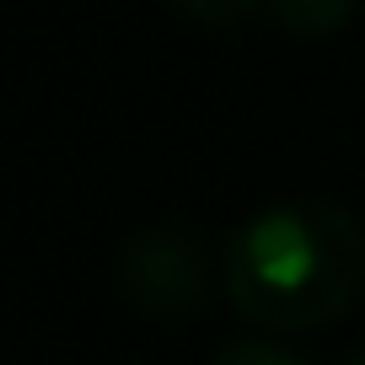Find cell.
Segmentation results:
<instances>
[{"label":"cell","instance_id":"6da1fadb","mask_svg":"<svg viewBox=\"0 0 365 365\" xmlns=\"http://www.w3.org/2000/svg\"><path fill=\"white\" fill-rule=\"evenodd\" d=\"M365 279V231L349 210L285 199L237 226L220 252L231 307L263 333H307L344 317Z\"/></svg>","mask_w":365,"mask_h":365},{"label":"cell","instance_id":"7a4b0ae2","mask_svg":"<svg viewBox=\"0 0 365 365\" xmlns=\"http://www.w3.org/2000/svg\"><path fill=\"white\" fill-rule=\"evenodd\" d=\"M118 285L150 317H188L210 296V258L182 231H145L118 258Z\"/></svg>","mask_w":365,"mask_h":365},{"label":"cell","instance_id":"3957f363","mask_svg":"<svg viewBox=\"0 0 365 365\" xmlns=\"http://www.w3.org/2000/svg\"><path fill=\"white\" fill-rule=\"evenodd\" d=\"M274 16L301 38H328L354 16V0H269Z\"/></svg>","mask_w":365,"mask_h":365},{"label":"cell","instance_id":"277c9868","mask_svg":"<svg viewBox=\"0 0 365 365\" xmlns=\"http://www.w3.org/2000/svg\"><path fill=\"white\" fill-rule=\"evenodd\" d=\"M210 365H312V360H301V354L279 349V344H269V339H231Z\"/></svg>","mask_w":365,"mask_h":365},{"label":"cell","instance_id":"5b68a950","mask_svg":"<svg viewBox=\"0 0 365 365\" xmlns=\"http://www.w3.org/2000/svg\"><path fill=\"white\" fill-rule=\"evenodd\" d=\"M172 6H182L188 16L215 22V27H231V22H242V16L258 11V0H172Z\"/></svg>","mask_w":365,"mask_h":365},{"label":"cell","instance_id":"8992f818","mask_svg":"<svg viewBox=\"0 0 365 365\" xmlns=\"http://www.w3.org/2000/svg\"><path fill=\"white\" fill-rule=\"evenodd\" d=\"M349 365H365V354H360V360H349Z\"/></svg>","mask_w":365,"mask_h":365}]
</instances>
